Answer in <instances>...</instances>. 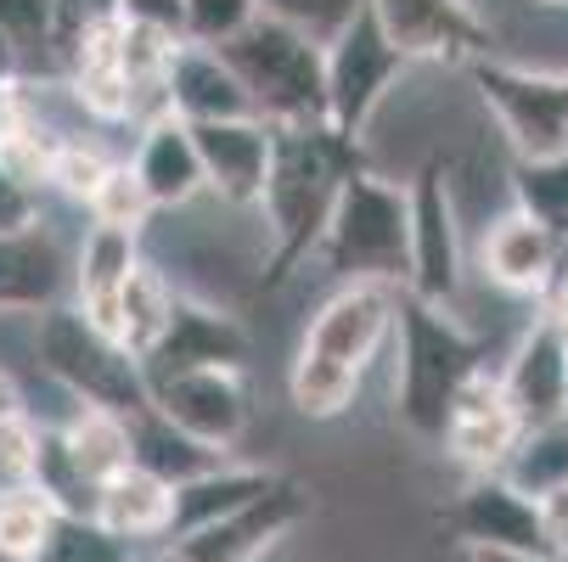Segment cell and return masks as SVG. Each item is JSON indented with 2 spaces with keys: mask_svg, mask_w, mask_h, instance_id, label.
Returning <instances> with one entry per match:
<instances>
[{
  "mask_svg": "<svg viewBox=\"0 0 568 562\" xmlns=\"http://www.w3.org/2000/svg\"><path fill=\"white\" fill-rule=\"evenodd\" d=\"M361 141L327 124H271V170L260 192V214L271 225V259L260 270V293L282 287L321 243L327 214L349 170H361Z\"/></svg>",
  "mask_w": 568,
  "mask_h": 562,
  "instance_id": "cell-1",
  "label": "cell"
},
{
  "mask_svg": "<svg viewBox=\"0 0 568 562\" xmlns=\"http://www.w3.org/2000/svg\"><path fill=\"white\" fill-rule=\"evenodd\" d=\"M394 304H399V287L388 282H344L310 315L304 344L287 371V394H293L298 417L333 422L355 406L366 371L394 338Z\"/></svg>",
  "mask_w": 568,
  "mask_h": 562,
  "instance_id": "cell-2",
  "label": "cell"
},
{
  "mask_svg": "<svg viewBox=\"0 0 568 562\" xmlns=\"http://www.w3.org/2000/svg\"><path fill=\"white\" fill-rule=\"evenodd\" d=\"M394 349H399V377H394V411H399V422L412 433H423V439H439L456 388L484 366L490 344H484L478 333H467L450 309L423 304V298H412L399 287Z\"/></svg>",
  "mask_w": 568,
  "mask_h": 562,
  "instance_id": "cell-3",
  "label": "cell"
},
{
  "mask_svg": "<svg viewBox=\"0 0 568 562\" xmlns=\"http://www.w3.org/2000/svg\"><path fill=\"white\" fill-rule=\"evenodd\" d=\"M225 68L242 79L254 102V119L265 124H327V62L321 45L276 18H254L242 34L220 45Z\"/></svg>",
  "mask_w": 568,
  "mask_h": 562,
  "instance_id": "cell-4",
  "label": "cell"
},
{
  "mask_svg": "<svg viewBox=\"0 0 568 562\" xmlns=\"http://www.w3.org/2000/svg\"><path fill=\"white\" fill-rule=\"evenodd\" d=\"M405 186H388L372 170H349L338 186V203L327 214V231L315 243V259L338 282H388L405 287Z\"/></svg>",
  "mask_w": 568,
  "mask_h": 562,
  "instance_id": "cell-5",
  "label": "cell"
},
{
  "mask_svg": "<svg viewBox=\"0 0 568 562\" xmlns=\"http://www.w3.org/2000/svg\"><path fill=\"white\" fill-rule=\"evenodd\" d=\"M34 355L79 406H102V411H119V417L146 411L141 360L113 333H102L97 320L79 315L73 304H51V309L34 315Z\"/></svg>",
  "mask_w": 568,
  "mask_h": 562,
  "instance_id": "cell-6",
  "label": "cell"
},
{
  "mask_svg": "<svg viewBox=\"0 0 568 562\" xmlns=\"http://www.w3.org/2000/svg\"><path fill=\"white\" fill-rule=\"evenodd\" d=\"M405 225H412V248H405V293L450 309L462 298V219H456V192L450 170L423 164L405 186Z\"/></svg>",
  "mask_w": 568,
  "mask_h": 562,
  "instance_id": "cell-7",
  "label": "cell"
},
{
  "mask_svg": "<svg viewBox=\"0 0 568 562\" xmlns=\"http://www.w3.org/2000/svg\"><path fill=\"white\" fill-rule=\"evenodd\" d=\"M473 85L484 96V108L496 113L501 135L513 141L518 157H551L568 152V85L562 73H535L501 57H478L467 62Z\"/></svg>",
  "mask_w": 568,
  "mask_h": 562,
  "instance_id": "cell-8",
  "label": "cell"
},
{
  "mask_svg": "<svg viewBox=\"0 0 568 562\" xmlns=\"http://www.w3.org/2000/svg\"><path fill=\"white\" fill-rule=\"evenodd\" d=\"M321 62H327V130H338L349 141H361V130L394 91V79L412 68L388 45V34L377 29V18L366 7L333 45H321Z\"/></svg>",
  "mask_w": 568,
  "mask_h": 562,
  "instance_id": "cell-9",
  "label": "cell"
},
{
  "mask_svg": "<svg viewBox=\"0 0 568 562\" xmlns=\"http://www.w3.org/2000/svg\"><path fill=\"white\" fill-rule=\"evenodd\" d=\"M310 512V495L293 478H276L265 495H254L248 507H236L203 529H186L170 540L175 562H265Z\"/></svg>",
  "mask_w": 568,
  "mask_h": 562,
  "instance_id": "cell-10",
  "label": "cell"
},
{
  "mask_svg": "<svg viewBox=\"0 0 568 562\" xmlns=\"http://www.w3.org/2000/svg\"><path fill=\"white\" fill-rule=\"evenodd\" d=\"M146 406L175 422L181 433L214 445V450H236L242 433H248V382H242V366H197V371H175L146 382Z\"/></svg>",
  "mask_w": 568,
  "mask_h": 562,
  "instance_id": "cell-11",
  "label": "cell"
},
{
  "mask_svg": "<svg viewBox=\"0 0 568 562\" xmlns=\"http://www.w3.org/2000/svg\"><path fill=\"white\" fill-rule=\"evenodd\" d=\"M366 12L405 62H478L490 57V23L473 0H366Z\"/></svg>",
  "mask_w": 568,
  "mask_h": 562,
  "instance_id": "cell-12",
  "label": "cell"
},
{
  "mask_svg": "<svg viewBox=\"0 0 568 562\" xmlns=\"http://www.w3.org/2000/svg\"><path fill=\"white\" fill-rule=\"evenodd\" d=\"M450 523L467 540V551H529V556H551L540 501H529L524 490H513L501 472H473V484L450 507Z\"/></svg>",
  "mask_w": 568,
  "mask_h": 562,
  "instance_id": "cell-13",
  "label": "cell"
},
{
  "mask_svg": "<svg viewBox=\"0 0 568 562\" xmlns=\"http://www.w3.org/2000/svg\"><path fill=\"white\" fill-rule=\"evenodd\" d=\"M496 377H501V394H507L518 428L568 422V333L551 315H540L518 338L507 371H496Z\"/></svg>",
  "mask_w": 568,
  "mask_h": 562,
  "instance_id": "cell-14",
  "label": "cell"
},
{
  "mask_svg": "<svg viewBox=\"0 0 568 562\" xmlns=\"http://www.w3.org/2000/svg\"><path fill=\"white\" fill-rule=\"evenodd\" d=\"M518 417L507 406V394H501V377L490 366H478L456 399H450V417L439 428V445L450 450V461H462L467 472H496L507 461V450L518 445Z\"/></svg>",
  "mask_w": 568,
  "mask_h": 562,
  "instance_id": "cell-15",
  "label": "cell"
},
{
  "mask_svg": "<svg viewBox=\"0 0 568 562\" xmlns=\"http://www.w3.org/2000/svg\"><path fill=\"white\" fill-rule=\"evenodd\" d=\"M192 141L203 164V192H214L231 208H260L265 170H271V124L265 119L192 124Z\"/></svg>",
  "mask_w": 568,
  "mask_h": 562,
  "instance_id": "cell-16",
  "label": "cell"
},
{
  "mask_svg": "<svg viewBox=\"0 0 568 562\" xmlns=\"http://www.w3.org/2000/svg\"><path fill=\"white\" fill-rule=\"evenodd\" d=\"M248 360V333L236 327V315L203 304V298H175V315L164 338L141 355L146 382L175 377V371H197V366H242Z\"/></svg>",
  "mask_w": 568,
  "mask_h": 562,
  "instance_id": "cell-17",
  "label": "cell"
},
{
  "mask_svg": "<svg viewBox=\"0 0 568 562\" xmlns=\"http://www.w3.org/2000/svg\"><path fill=\"white\" fill-rule=\"evenodd\" d=\"M73 287V259L45 225L0 236V315H40Z\"/></svg>",
  "mask_w": 568,
  "mask_h": 562,
  "instance_id": "cell-18",
  "label": "cell"
},
{
  "mask_svg": "<svg viewBox=\"0 0 568 562\" xmlns=\"http://www.w3.org/2000/svg\"><path fill=\"white\" fill-rule=\"evenodd\" d=\"M164 102L186 124H220V119H254V102L242 91V79L225 68L220 51L209 45H175L164 68Z\"/></svg>",
  "mask_w": 568,
  "mask_h": 562,
  "instance_id": "cell-19",
  "label": "cell"
},
{
  "mask_svg": "<svg viewBox=\"0 0 568 562\" xmlns=\"http://www.w3.org/2000/svg\"><path fill=\"white\" fill-rule=\"evenodd\" d=\"M557 270H562V236L529 219L524 208L501 214L484 231V276L501 293H546Z\"/></svg>",
  "mask_w": 568,
  "mask_h": 562,
  "instance_id": "cell-20",
  "label": "cell"
},
{
  "mask_svg": "<svg viewBox=\"0 0 568 562\" xmlns=\"http://www.w3.org/2000/svg\"><path fill=\"white\" fill-rule=\"evenodd\" d=\"M135 181L152 197V208H186L192 197H203V164H197V141L192 124L175 113H158L141 130V152H135Z\"/></svg>",
  "mask_w": 568,
  "mask_h": 562,
  "instance_id": "cell-21",
  "label": "cell"
},
{
  "mask_svg": "<svg viewBox=\"0 0 568 562\" xmlns=\"http://www.w3.org/2000/svg\"><path fill=\"white\" fill-rule=\"evenodd\" d=\"M135 265H141V231L91 225L79 254H73V309L85 320H97L102 333H113V304H119V287L130 282Z\"/></svg>",
  "mask_w": 568,
  "mask_h": 562,
  "instance_id": "cell-22",
  "label": "cell"
},
{
  "mask_svg": "<svg viewBox=\"0 0 568 562\" xmlns=\"http://www.w3.org/2000/svg\"><path fill=\"white\" fill-rule=\"evenodd\" d=\"M170 507H175V490L130 461L119 478H108V484L97 490L91 518L108 534H119L124 545H141V540H170Z\"/></svg>",
  "mask_w": 568,
  "mask_h": 562,
  "instance_id": "cell-23",
  "label": "cell"
},
{
  "mask_svg": "<svg viewBox=\"0 0 568 562\" xmlns=\"http://www.w3.org/2000/svg\"><path fill=\"white\" fill-rule=\"evenodd\" d=\"M130 461L141 472H152V478H164L170 490H181V484H192V478L225 467L231 456L214 450V445H203V439H192V433H181L175 422H164V417L146 406V411L130 417Z\"/></svg>",
  "mask_w": 568,
  "mask_h": 562,
  "instance_id": "cell-24",
  "label": "cell"
},
{
  "mask_svg": "<svg viewBox=\"0 0 568 562\" xmlns=\"http://www.w3.org/2000/svg\"><path fill=\"white\" fill-rule=\"evenodd\" d=\"M276 478H282V472H271V467H242V461H225V467L192 478V484L175 490L170 540L186 534V529H203V523H214V518H225V512H236V507H248L254 495H265V490L276 484Z\"/></svg>",
  "mask_w": 568,
  "mask_h": 562,
  "instance_id": "cell-25",
  "label": "cell"
},
{
  "mask_svg": "<svg viewBox=\"0 0 568 562\" xmlns=\"http://www.w3.org/2000/svg\"><path fill=\"white\" fill-rule=\"evenodd\" d=\"M62 456L79 467V478H91L102 490L108 478H119L130 467V417L102 411V406H79L62 428H57Z\"/></svg>",
  "mask_w": 568,
  "mask_h": 562,
  "instance_id": "cell-26",
  "label": "cell"
},
{
  "mask_svg": "<svg viewBox=\"0 0 568 562\" xmlns=\"http://www.w3.org/2000/svg\"><path fill=\"white\" fill-rule=\"evenodd\" d=\"M175 287H170V276L158 270L152 259H141L135 270H130V282L119 287V304H113V338L141 360L158 338H164V327H170V315H175Z\"/></svg>",
  "mask_w": 568,
  "mask_h": 562,
  "instance_id": "cell-27",
  "label": "cell"
},
{
  "mask_svg": "<svg viewBox=\"0 0 568 562\" xmlns=\"http://www.w3.org/2000/svg\"><path fill=\"white\" fill-rule=\"evenodd\" d=\"M513 490H524L529 501H546L557 490H568V422L551 428H524L518 445L507 450V461L496 467Z\"/></svg>",
  "mask_w": 568,
  "mask_h": 562,
  "instance_id": "cell-28",
  "label": "cell"
},
{
  "mask_svg": "<svg viewBox=\"0 0 568 562\" xmlns=\"http://www.w3.org/2000/svg\"><path fill=\"white\" fill-rule=\"evenodd\" d=\"M57 523V507L40 484L0 490V562H29Z\"/></svg>",
  "mask_w": 568,
  "mask_h": 562,
  "instance_id": "cell-29",
  "label": "cell"
},
{
  "mask_svg": "<svg viewBox=\"0 0 568 562\" xmlns=\"http://www.w3.org/2000/svg\"><path fill=\"white\" fill-rule=\"evenodd\" d=\"M513 192H518V208L529 219H540L546 231L562 236V225H568V152L518 157L513 164Z\"/></svg>",
  "mask_w": 568,
  "mask_h": 562,
  "instance_id": "cell-30",
  "label": "cell"
},
{
  "mask_svg": "<svg viewBox=\"0 0 568 562\" xmlns=\"http://www.w3.org/2000/svg\"><path fill=\"white\" fill-rule=\"evenodd\" d=\"M29 562H135V545H124L119 534H108L97 518L57 512L45 545H40Z\"/></svg>",
  "mask_w": 568,
  "mask_h": 562,
  "instance_id": "cell-31",
  "label": "cell"
},
{
  "mask_svg": "<svg viewBox=\"0 0 568 562\" xmlns=\"http://www.w3.org/2000/svg\"><path fill=\"white\" fill-rule=\"evenodd\" d=\"M113 164H119V157L102 152L97 141H57V152H51V175H45V181H51L62 197H73V203H91L97 186L113 175Z\"/></svg>",
  "mask_w": 568,
  "mask_h": 562,
  "instance_id": "cell-32",
  "label": "cell"
},
{
  "mask_svg": "<svg viewBox=\"0 0 568 562\" xmlns=\"http://www.w3.org/2000/svg\"><path fill=\"white\" fill-rule=\"evenodd\" d=\"M361 7H366V0H260V12H265V18L298 29V34L315 40V45H333V40L355 23Z\"/></svg>",
  "mask_w": 568,
  "mask_h": 562,
  "instance_id": "cell-33",
  "label": "cell"
},
{
  "mask_svg": "<svg viewBox=\"0 0 568 562\" xmlns=\"http://www.w3.org/2000/svg\"><path fill=\"white\" fill-rule=\"evenodd\" d=\"M260 18V0H181V40L220 51L231 34H242Z\"/></svg>",
  "mask_w": 568,
  "mask_h": 562,
  "instance_id": "cell-34",
  "label": "cell"
},
{
  "mask_svg": "<svg viewBox=\"0 0 568 562\" xmlns=\"http://www.w3.org/2000/svg\"><path fill=\"white\" fill-rule=\"evenodd\" d=\"M91 208V219L97 225H119V231H141L158 208H152V197L141 192V181H135V170L130 164H113V175L97 186V197L85 203Z\"/></svg>",
  "mask_w": 568,
  "mask_h": 562,
  "instance_id": "cell-35",
  "label": "cell"
},
{
  "mask_svg": "<svg viewBox=\"0 0 568 562\" xmlns=\"http://www.w3.org/2000/svg\"><path fill=\"white\" fill-rule=\"evenodd\" d=\"M40 445H45V428L18 411L0 422V490H12V484H34V472H40Z\"/></svg>",
  "mask_w": 568,
  "mask_h": 562,
  "instance_id": "cell-36",
  "label": "cell"
},
{
  "mask_svg": "<svg viewBox=\"0 0 568 562\" xmlns=\"http://www.w3.org/2000/svg\"><path fill=\"white\" fill-rule=\"evenodd\" d=\"M0 34L23 51L57 45V0H0Z\"/></svg>",
  "mask_w": 568,
  "mask_h": 562,
  "instance_id": "cell-37",
  "label": "cell"
},
{
  "mask_svg": "<svg viewBox=\"0 0 568 562\" xmlns=\"http://www.w3.org/2000/svg\"><path fill=\"white\" fill-rule=\"evenodd\" d=\"M119 23L181 40V0H119Z\"/></svg>",
  "mask_w": 568,
  "mask_h": 562,
  "instance_id": "cell-38",
  "label": "cell"
},
{
  "mask_svg": "<svg viewBox=\"0 0 568 562\" xmlns=\"http://www.w3.org/2000/svg\"><path fill=\"white\" fill-rule=\"evenodd\" d=\"M29 225H40V192L0 170V236H7V231H29Z\"/></svg>",
  "mask_w": 568,
  "mask_h": 562,
  "instance_id": "cell-39",
  "label": "cell"
},
{
  "mask_svg": "<svg viewBox=\"0 0 568 562\" xmlns=\"http://www.w3.org/2000/svg\"><path fill=\"white\" fill-rule=\"evenodd\" d=\"M119 18V0H57V40H68L73 29Z\"/></svg>",
  "mask_w": 568,
  "mask_h": 562,
  "instance_id": "cell-40",
  "label": "cell"
},
{
  "mask_svg": "<svg viewBox=\"0 0 568 562\" xmlns=\"http://www.w3.org/2000/svg\"><path fill=\"white\" fill-rule=\"evenodd\" d=\"M18 411H29V406H23V388H18V377H12L7 366H0V422L18 417Z\"/></svg>",
  "mask_w": 568,
  "mask_h": 562,
  "instance_id": "cell-41",
  "label": "cell"
},
{
  "mask_svg": "<svg viewBox=\"0 0 568 562\" xmlns=\"http://www.w3.org/2000/svg\"><path fill=\"white\" fill-rule=\"evenodd\" d=\"M467 562H557V556H529V551H467Z\"/></svg>",
  "mask_w": 568,
  "mask_h": 562,
  "instance_id": "cell-42",
  "label": "cell"
},
{
  "mask_svg": "<svg viewBox=\"0 0 568 562\" xmlns=\"http://www.w3.org/2000/svg\"><path fill=\"white\" fill-rule=\"evenodd\" d=\"M18 68H23V57H18V45L0 34V85H7V79H18Z\"/></svg>",
  "mask_w": 568,
  "mask_h": 562,
  "instance_id": "cell-43",
  "label": "cell"
},
{
  "mask_svg": "<svg viewBox=\"0 0 568 562\" xmlns=\"http://www.w3.org/2000/svg\"><path fill=\"white\" fill-rule=\"evenodd\" d=\"M135 562H175V556H170V551H164V556H135Z\"/></svg>",
  "mask_w": 568,
  "mask_h": 562,
  "instance_id": "cell-44",
  "label": "cell"
},
{
  "mask_svg": "<svg viewBox=\"0 0 568 562\" xmlns=\"http://www.w3.org/2000/svg\"><path fill=\"white\" fill-rule=\"evenodd\" d=\"M540 7H568V0H540Z\"/></svg>",
  "mask_w": 568,
  "mask_h": 562,
  "instance_id": "cell-45",
  "label": "cell"
},
{
  "mask_svg": "<svg viewBox=\"0 0 568 562\" xmlns=\"http://www.w3.org/2000/svg\"><path fill=\"white\" fill-rule=\"evenodd\" d=\"M562 248H568V225H562Z\"/></svg>",
  "mask_w": 568,
  "mask_h": 562,
  "instance_id": "cell-46",
  "label": "cell"
},
{
  "mask_svg": "<svg viewBox=\"0 0 568 562\" xmlns=\"http://www.w3.org/2000/svg\"><path fill=\"white\" fill-rule=\"evenodd\" d=\"M562 85H568V73H562Z\"/></svg>",
  "mask_w": 568,
  "mask_h": 562,
  "instance_id": "cell-47",
  "label": "cell"
}]
</instances>
